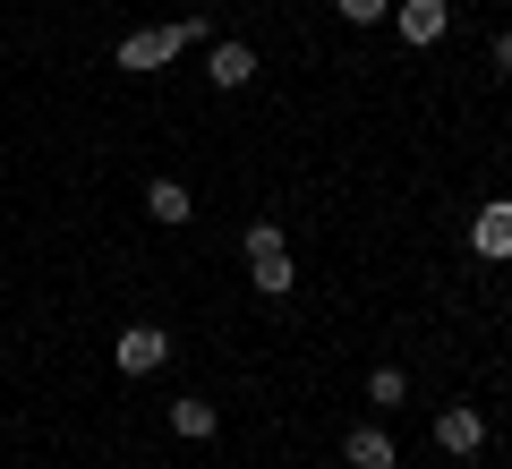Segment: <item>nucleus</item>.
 Segmentation results:
<instances>
[{
  "mask_svg": "<svg viewBox=\"0 0 512 469\" xmlns=\"http://www.w3.org/2000/svg\"><path fill=\"white\" fill-rule=\"evenodd\" d=\"M393 26H402L410 52H427V43L453 35V0H393Z\"/></svg>",
  "mask_w": 512,
  "mask_h": 469,
  "instance_id": "nucleus-1",
  "label": "nucleus"
},
{
  "mask_svg": "<svg viewBox=\"0 0 512 469\" xmlns=\"http://www.w3.org/2000/svg\"><path fill=\"white\" fill-rule=\"evenodd\" d=\"M111 359H120V376H154V367H171V333L163 325H128L111 342Z\"/></svg>",
  "mask_w": 512,
  "mask_h": 469,
  "instance_id": "nucleus-2",
  "label": "nucleus"
},
{
  "mask_svg": "<svg viewBox=\"0 0 512 469\" xmlns=\"http://www.w3.org/2000/svg\"><path fill=\"white\" fill-rule=\"evenodd\" d=\"M180 52H188V35H180V26H154V35H128V43H120V69H137V77H146V69H171Z\"/></svg>",
  "mask_w": 512,
  "mask_h": 469,
  "instance_id": "nucleus-3",
  "label": "nucleus"
},
{
  "mask_svg": "<svg viewBox=\"0 0 512 469\" xmlns=\"http://www.w3.org/2000/svg\"><path fill=\"white\" fill-rule=\"evenodd\" d=\"M436 444L453 452V461H470V452L487 444V410H470V401H453V410H436Z\"/></svg>",
  "mask_w": 512,
  "mask_h": 469,
  "instance_id": "nucleus-4",
  "label": "nucleus"
},
{
  "mask_svg": "<svg viewBox=\"0 0 512 469\" xmlns=\"http://www.w3.org/2000/svg\"><path fill=\"white\" fill-rule=\"evenodd\" d=\"M470 248L487 256V265H504V256H512V197L478 205V222H470Z\"/></svg>",
  "mask_w": 512,
  "mask_h": 469,
  "instance_id": "nucleus-5",
  "label": "nucleus"
},
{
  "mask_svg": "<svg viewBox=\"0 0 512 469\" xmlns=\"http://www.w3.org/2000/svg\"><path fill=\"white\" fill-rule=\"evenodd\" d=\"M205 77H214L222 94H239L256 77V52H248V43H214V52H205Z\"/></svg>",
  "mask_w": 512,
  "mask_h": 469,
  "instance_id": "nucleus-6",
  "label": "nucleus"
},
{
  "mask_svg": "<svg viewBox=\"0 0 512 469\" xmlns=\"http://www.w3.org/2000/svg\"><path fill=\"white\" fill-rule=\"evenodd\" d=\"M342 461L350 469H393V435H384V427H350L342 435Z\"/></svg>",
  "mask_w": 512,
  "mask_h": 469,
  "instance_id": "nucleus-7",
  "label": "nucleus"
},
{
  "mask_svg": "<svg viewBox=\"0 0 512 469\" xmlns=\"http://www.w3.org/2000/svg\"><path fill=\"white\" fill-rule=\"evenodd\" d=\"M146 214H154V222H163V231H180V222H188V214H197V197H188V188H180V180H154V188H146Z\"/></svg>",
  "mask_w": 512,
  "mask_h": 469,
  "instance_id": "nucleus-8",
  "label": "nucleus"
},
{
  "mask_svg": "<svg viewBox=\"0 0 512 469\" xmlns=\"http://www.w3.org/2000/svg\"><path fill=\"white\" fill-rule=\"evenodd\" d=\"M248 282L265 290V299H291V282H299V273H291V248H282V256H256V265H248Z\"/></svg>",
  "mask_w": 512,
  "mask_h": 469,
  "instance_id": "nucleus-9",
  "label": "nucleus"
},
{
  "mask_svg": "<svg viewBox=\"0 0 512 469\" xmlns=\"http://www.w3.org/2000/svg\"><path fill=\"white\" fill-rule=\"evenodd\" d=\"M171 427H180V435H197V444H205V435L222 427V410H214V401H197V393H188V401H171Z\"/></svg>",
  "mask_w": 512,
  "mask_h": 469,
  "instance_id": "nucleus-10",
  "label": "nucleus"
},
{
  "mask_svg": "<svg viewBox=\"0 0 512 469\" xmlns=\"http://www.w3.org/2000/svg\"><path fill=\"white\" fill-rule=\"evenodd\" d=\"M367 401H376V410H402V401H410V376H402V367H376V376H367Z\"/></svg>",
  "mask_w": 512,
  "mask_h": 469,
  "instance_id": "nucleus-11",
  "label": "nucleus"
},
{
  "mask_svg": "<svg viewBox=\"0 0 512 469\" xmlns=\"http://www.w3.org/2000/svg\"><path fill=\"white\" fill-rule=\"evenodd\" d=\"M239 248H248V265H256V256H282L291 239H282V222H248V239H239Z\"/></svg>",
  "mask_w": 512,
  "mask_h": 469,
  "instance_id": "nucleus-12",
  "label": "nucleus"
},
{
  "mask_svg": "<svg viewBox=\"0 0 512 469\" xmlns=\"http://www.w3.org/2000/svg\"><path fill=\"white\" fill-rule=\"evenodd\" d=\"M333 9H342V18H350V26H376V18H384V9H393V0H333Z\"/></svg>",
  "mask_w": 512,
  "mask_h": 469,
  "instance_id": "nucleus-13",
  "label": "nucleus"
},
{
  "mask_svg": "<svg viewBox=\"0 0 512 469\" xmlns=\"http://www.w3.org/2000/svg\"><path fill=\"white\" fill-rule=\"evenodd\" d=\"M495 69H504V77H512V35H495Z\"/></svg>",
  "mask_w": 512,
  "mask_h": 469,
  "instance_id": "nucleus-14",
  "label": "nucleus"
}]
</instances>
